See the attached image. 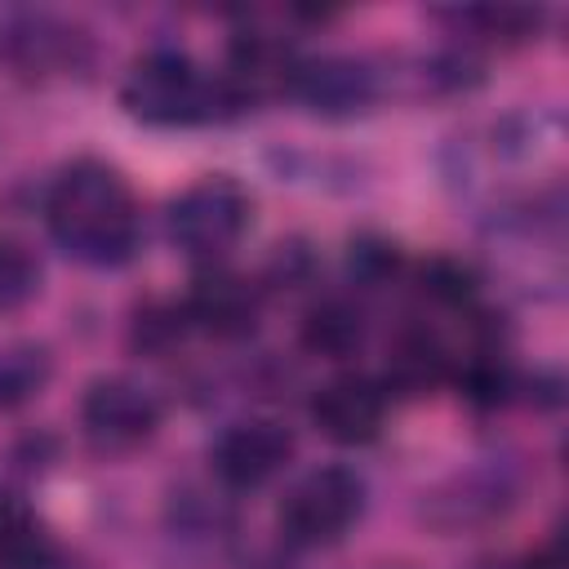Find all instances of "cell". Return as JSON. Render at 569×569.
Returning a JSON list of instances; mask_svg holds the SVG:
<instances>
[{"mask_svg":"<svg viewBox=\"0 0 569 569\" xmlns=\"http://www.w3.org/2000/svg\"><path fill=\"white\" fill-rule=\"evenodd\" d=\"M49 533L36 525V516L27 507H18L13 498L0 493V565L9 569H36L49 560Z\"/></svg>","mask_w":569,"mask_h":569,"instance_id":"cell-12","label":"cell"},{"mask_svg":"<svg viewBox=\"0 0 569 569\" xmlns=\"http://www.w3.org/2000/svg\"><path fill=\"white\" fill-rule=\"evenodd\" d=\"M365 511V480L347 467L307 471L280 502V533L293 547H329L338 542Z\"/></svg>","mask_w":569,"mask_h":569,"instance_id":"cell-4","label":"cell"},{"mask_svg":"<svg viewBox=\"0 0 569 569\" xmlns=\"http://www.w3.org/2000/svg\"><path fill=\"white\" fill-rule=\"evenodd\" d=\"M44 222L53 240L89 267H120L138 249L133 191L120 178V169L102 160H76L53 178Z\"/></svg>","mask_w":569,"mask_h":569,"instance_id":"cell-1","label":"cell"},{"mask_svg":"<svg viewBox=\"0 0 569 569\" xmlns=\"http://www.w3.org/2000/svg\"><path fill=\"white\" fill-rule=\"evenodd\" d=\"M360 342H365V320H360V311H356L351 302H342V298L316 302V307L307 311V320H302V347H307L311 356L342 360V356H351Z\"/></svg>","mask_w":569,"mask_h":569,"instance_id":"cell-9","label":"cell"},{"mask_svg":"<svg viewBox=\"0 0 569 569\" xmlns=\"http://www.w3.org/2000/svg\"><path fill=\"white\" fill-rule=\"evenodd\" d=\"M293 80L316 107H356L365 98V76L356 67H347V62L307 67V71H293Z\"/></svg>","mask_w":569,"mask_h":569,"instance_id":"cell-13","label":"cell"},{"mask_svg":"<svg viewBox=\"0 0 569 569\" xmlns=\"http://www.w3.org/2000/svg\"><path fill=\"white\" fill-rule=\"evenodd\" d=\"M253 200L236 178H200L169 204V240L200 262H213L240 244L249 231Z\"/></svg>","mask_w":569,"mask_h":569,"instance_id":"cell-3","label":"cell"},{"mask_svg":"<svg viewBox=\"0 0 569 569\" xmlns=\"http://www.w3.org/2000/svg\"><path fill=\"white\" fill-rule=\"evenodd\" d=\"M458 387H462V396H467L471 405H498V400L507 396V369H502L493 356H476V360L462 365Z\"/></svg>","mask_w":569,"mask_h":569,"instance_id":"cell-16","label":"cell"},{"mask_svg":"<svg viewBox=\"0 0 569 569\" xmlns=\"http://www.w3.org/2000/svg\"><path fill=\"white\" fill-rule=\"evenodd\" d=\"M400 271V253L391 240H356L351 244V276L356 280H369V284H382Z\"/></svg>","mask_w":569,"mask_h":569,"instance_id":"cell-17","label":"cell"},{"mask_svg":"<svg viewBox=\"0 0 569 569\" xmlns=\"http://www.w3.org/2000/svg\"><path fill=\"white\" fill-rule=\"evenodd\" d=\"M182 316H187L196 329L213 333V338H240V333H249L253 320H258V293H253V284H249L244 276L213 267V271L196 276L191 293H187V302H182Z\"/></svg>","mask_w":569,"mask_h":569,"instance_id":"cell-8","label":"cell"},{"mask_svg":"<svg viewBox=\"0 0 569 569\" xmlns=\"http://www.w3.org/2000/svg\"><path fill=\"white\" fill-rule=\"evenodd\" d=\"M40 284V267L36 258L18 244V240H4L0 236V311L9 307H22Z\"/></svg>","mask_w":569,"mask_h":569,"instance_id":"cell-14","label":"cell"},{"mask_svg":"<svg viewBox=\"0 0 569 569\" xmlns=\"http://www.w3.org/2000/svg\"><path fill=\"white\" fill-rule=\"evenodd\" d=\"M80 427L98 453H129L160 427V405L133 378H98L80 400Z\"/></svg>","mask_w":569,"mask_h":569,"instance_id":"cell-5","label":"cell"},{"mask_svg":"<svg viewBox=\"0 0 569 569\" xmlns=\"http://www.w3.org/2000/svg\"><path fill=\"white\" fill-rule=\"evenodd\" d=\"M382 413H387L382 387L356 373L325 382L311 400V422L333 445H369L382 431Z\"/></svg>","mask_w":569,"mask_h":569,"instance_id":"cell-7","label":"cell"},{"mask_svg":"<svg viewBox=\"0 0 569 569\" xmlns=\"http://www.w3.org/2000/svg\"><path fill=\"white\" fill-rule=\"evenodd\" d=\"M120 102L133 120L173 129V124H200L218 111V102H236V98L222 80H209L187 53L156 49L129 67L120 84Z\"/></svg>","mask_w":569,"mask_h":569,"instance_id":"cell-2","label":"cell"},{"mask_svg":"<svg viewBox=\"0 0 569 569\" xmlns=\"http://www.w3.org/2000/svg\"><path fill=\"white\" fill-rule=\"evenodd\" d=\"M293 453V436L271 418L236 422L213 445V471L227 489H258L267 485Z\"/></svg>","mask_w":569,"mask_h":569,"instance_id":"cell-6","label":"cell"},{"mask_svg":"<svg viewBox=\"0 0 569 569\" xmlns=\"http://www.w3.org/2000/svg\"><path fill=\"white\" fill-rule=\"evenodd\" d=\"M422 293L440 307H462L476 298V276L453 258H431L422 267Z\"/></svg>","mask_w":569,"mask_h":569,"instance_id":"cell-15","label":"cell"},{"mask_svg":"<svg viewBox=\"0 0 569 569\" xmlns=\"http://www.w3.org/2000/svg\"><path fill=\"white\" fill-rule=\"evenodd\" d=\"M49 382V351L36 342H4L0 347V413L27 405Z\"/></svg>","mask_w":569,"mask_h":569,"instance_id":"cell-10","label":"cell"},{"mask_svg":"<svg viewBox=\"0 0 569 569\" xmlns=\"http://www.w3.org/2000/svg\"><path fill=\"white\" fill-rule=\"evenodd\" d=\"M445 369H449L445 347L422 329L405 333L396 342V351H391V365H387V373H391V382L400 391H427V387H436L445 378Z\"/></svg>","mask_w":569,"mask_h":569,"instance_id":"cell-11","label":"cell"}]
</instances>
